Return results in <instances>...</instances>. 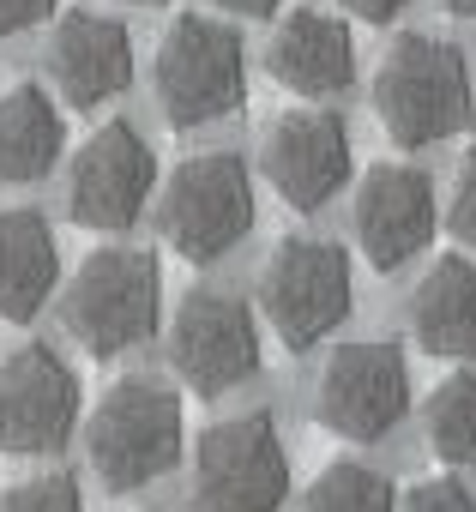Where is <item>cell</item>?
I'll use <instances>...</instances> for the list:
<instances>
[{"label":"cell","mask_w":476,"mask_h":512,"mask_svg":"<svg viewBox=\"0 0 476 512\" xmlns=\"http://www.w3.org/2000/svg\"><path fill=\"white\" fill-rule=\"evenodd\" d=\"M374 115L392 133V145H440L470 127L476 91H470V61L458 43L404 31L392 37L380 73H374Z\"/></svg>","instance_id":"obj_1"},{"label":"cell","mask_w":476,"mask_h":512,"mask_svg":"<svg viewBox=\"0 0 476 512\" xmlns=\"http://www.w3.org/2000/svg\"><path fill=\"white\" fill-rule=\"evenodd\" d=\"M67 332L103 362L133 344H145L163 320V266L145 247H91L67 296H61Z\"/></svg>","instance_id":"obj_2"},{"label":"cell","mask_w":476,"mask_h":512,"mask_svg":"<svg viewBox=\"0 0 476 512\" xmlns=\"http://www.w3.org/2000/svg\"><path fill=\"white\" fill-rule=\"evenodd\" d=\"M91 464L109 488H145L163 470H175L187 428H181V392L151 380V374H127L103 392V404L91 410L85 428Z\"/></svg>","instance_id":"obj_3"},{"label":"cell","mask_w":476,"mask_h":512,"mask_svg":"<svg viewBox=\"0 0 476 512\" xmlns=\"http://www.w3.org/2000/svg\"><path fill=\"white\" fill-rule=\"evenodd\" d=\"M157 223H163V241L187 266H217L223 253L235 241H248V229H254L248 163L235 151H199V157L175 163V175L163 181Z\"/></svg>","instance_id":"obj_4"},{"label":"cell","mask_w":476,"mask_h":512,"mask_svg":"<svg viewBox=\"0 0 476 512\" xmlns=\"http://www.w3.org/2000/svg\"><path fill=\"white\" fill-rule=\"evenodd\" d=\"M248 91V61H242V37L229 25L205 19V13H181L163 43H157V103L169 115V127L193 133V127H217L242 109Z\"/></svg>","instance_id":"obj_5"},{"label":"cell","mask_w":476,"mask_h":512,"mask_svg":"<svg viewBox=\"0 0 476 512\" xmlns=\"http://www.w3.org/2000/svg\"><path fill=\"white\" fill-rule=\"evenodd\" d=\"M290 452L266 410L223 416L193 446V512H284Z\"/></svg>","instance_id":"obj_6"},{"label":"cell","mask_w":476,"mask_h":512,"mask_svg":"<svg viewBox=\"0 0 476 512\" xmlns=\"http://www.w3.org/2000/svg\"><path fill=\"white\" fill-rule=\"evenodd\" d=\"M260 314L290 350L320 344L350 320V253L320 235H290L260 266Z\"/></svg>","instance_id":"obj_7"},{"label":"cell","mask_w":476,"mask_h":512,"mask_svg":"<svg viewBox=\"0 0 476 512\" xmlns=\"http://www.w3.org/2000/svg\"><path fill=\"white\" fill-rule=\"evenodd\" d=\"M410 410V368L404 350L386 338H356L338 344L314 380V416L320 428L344 440H380L404 422Z\"/></svg>","instance_id":"obj_8"},{"label":"cell","mask_w":476,"mask_h":512,"mask_svg":"<svg viewBox=\"0 0 476 512\" xmlns=\"http://www.w3.org/2000/svg\"><path fill=\"white\" fill-rule=\"evenodd\" d=\"M151 187H157V157L151 145L139 139L133 121H109L97 127L73 169H67V217L79 229H97V235H121L145 217L151 205Z\"/></svg>","instance_id":"obj_9"},{"label":"cell","mask_w":476,"mask_h":512,"mask_svg":"<svg viewBox=\"0 0 476 512\" xmlns=\"http://www.w3.org/2000/svg\"><path fill=\"white\" fill-rule=\"evenodd\" d=\"M169 368L205 398L260 374V320H254V308L229 290L181 296V308L169 320Z\"/></svg>","instance_id":"obj_10"},{"label":"cell","mask_w":476,"mask_h":512,"mask_svg":"<svg viewBox=\"0 0 476 512\" xmlns=\"http://www.w3.org/2000/svg\"><path fill=\"white\" fill-rule=\"evenodd\" d=\"M79 422V374L49 344H19L0 362V452H55Z\"/></svg>","instance_id":"obj_11"},{"label":"cell","mask_w":476,"mask_h":512,"mask_svg":"<svg viewBox=\"0 0 476 512\" xmlns=\"http://www.w3.org/2000/svg\"><path fill=\"white\" fill-rule=\"evenodd\" d=\"M260 175L290 211H320L350 181V127L338 109H284L260 139Z\"/></svg>","instance_id":"obj_12"},{"label":"cell","mask_w":476,"mask_h":512,"mask_svg":"<svg viewBox=\"0 0 476 512\" xmlns=\"http://www.w3.org/2000/svg\"><path fill=\"white\" fill-rule=\"evenodd\" d=\"M356 241L368 253L374 272H398L428 247L440 205H434V181L416 163H374L356 181V205H350Z\"/></svg>","instance_id":"obj_13"},{"label":"cell","mask_w":476,"mask_h":512,"mask_svg":"<svg viewBox=\"0 0 476 512\" xmlns=\"http://www.w3.org/2000/svg\"><path fill=\"white\" fill-rule=\"evenodd\" d=\"M49 79L73 109H97L103 97H121L133 85V37L121 19L73 7L55 19L49 37Z\"/></svg>","instance_id":"obj_14"},{"label":"cell","mask_w":476,"mask_h":512,"mask_svg":"<svg viewBox=\"0 0 476 512\" xmlns=\"http://www.w3.org/2000/svg\"><path fill=\"white\" fill-rule=\"evenodd\" d=\"M266 73L296 97H338L356 79V37L338 13L296 7L266 37Z\"/></svg>","instance_id":"obj_15"},{"label":"cell","mask_w":476,"mask_h":512,"mask_svg":"<svg viewBox=\"0 0 476 512\" xmlns=\"http://www.w3.org/2000/svg\"><path fill=\"white\" fill-rule=\"evenodd\" d=\"M410 332L428 356L476 362V260L440 253L410 290Z\"/></svg>","instance_id":"obj_16"},{"label":"cell","mask_w":476,"mask_h":512,"mask_svg":"<svg viewBox=\"0 0 476 512\" xmlns=\"http://www.w3.org/2000/svg\"><path fill=\"white\" fill-rule=\"evenodd\" d=\"M61 284V247L43 211H0V320H37Z\"/></svg>","instance_id":"obj_17"},{"label":"cell","mask_w":476,"mask_h":512,"mask_svg":"<svg viewBox=\"0 0 476 512\" xmlns=\"http://www.w3.org/2000/svg\"><path fill=\"white\" fill-rule=\"evenodd\" d=\"M67 145V121L43 85H13L0 97V187L7 181H43Z\"/></svg>","instance_id":"obj_18"},{"label":"cell","mask_w":476,"mask_h":512,"mask_svg":"<svg viewBox=\"0 0 476 512\" xmlns=\"http://www.w3.org/2000/svg\"><path fill=\"white\" fill-rule=\"evenodd\" d=\"M428 446L446 458V464H476V374H446L434 392H428Z\"/></svg>","instance_id":"obj_19"},{"label":"cell","mask_w":476,"mask_h":512,"mask_svg":"<svg viewBox=\"0 0 476 512\" xmlns=\"http://www.w3.org/2000/svg\"><path fill=\"white\" fill-rule=\"evenodd\" d=\"M302 512H392V482H386L374 464L332 458V464L308 482Z\"/></svg>","instance_id":"obj_20"},{"label":"cell","mask_w":476,"mask_h":512,"mask_svg":"<svg viewBox=\"0 0 476 512\" xmlns=\"http://www.w3.org/2000/svg\"><path fill=\"white\" fill-rule=\"evenodd\" d=\"M0 512H85V494L67 470H49V476H25L19 488L0 494Z\"/></svg>","instance_id":"obj_21"},{"label":"cell","mask_w":476,"mask_h":512,"mask_svg":"<svg viewBox=\"0 0 476 512\" xmlns=\"http://www.w3.org/2000/svg\"><path fill=\"white\" fill-rule=\"evenodd\" d=\"M398 512H476V494L458 476H422V482L404 488Z\"/></svg>","instance_id":"obj_22"},{"label":"cell","mask_w":476,"mask_h":512,"mask_svg":"<svg viewBox=\"0 0 476 512\" xmlns=\"http://www.w3.org/2000/svg\"><path fill=\"white\" fill-rule=\"evenodd\" d=\"M446 229L476 253V145L464 151L458 175H452V205H446Z\"/></svg>","instance_id":"obj_23"},{"label":"cell","mask_w":476,"mask_h":512,"mask_svg":"<svg viewBox=\"0 0 476 512\" xmlns=\"http://www.w3.org/2000/svg\"><path fill=\"white\" fill-rule=\"evenodd\" d=\"M55 13V0H0V37H19Z\"/></svg>","instance_id":"obj_24"},{"label":"cell","mask_w":476,"mask_h":512,"mask_svg":"<svg viewBox=\"0 0 476 512\" xmlns=\"http://www.w3.org/2000/svg\"><path fill=\"white\" fill-rule=\"evenodd\" d=\"M410 0H344V13L368 19V25H392V13H404Z\"/></svg>","instance_id":"obj_25"},{"label":"cell","mask_w":476,"mask_h":512,"mask_svg":"<svg viewBox=\"0 0 476 512\" xmlns=\"http://www.w3.org/2000/svg\"><path fill=\"white\" fill-rule=\"evenodd\" d=\"M217 7H223V13H235V19H266L278 0H217Z\"/></svg>","instance_id":"obj_26"},{"label":"cell","mask_w":476,"mask_h":512,"mask_svg":"<svg viewBox=\"0 0 476 512\" xmlns=\"http://www.w3.org/2000/svg\"><path fill=\"white\" fill-rule=\"evenodd\" d=\"M446 7H452L458 19H476V0H446Z\"/></svg>","instance_id":"obj_27"},{"label":"cell","mask_w":476,"mask_h":512,"mask_svg":"<svg viewBox=\"0 0 476 512\" xmlns=\"http://www.w3.org/2000/svg\"><path fill=\"white\" fill-rule=\"evenodd\" d=\"M127 7H157V0H127Z\"/></svg>","instance_id":"obj_28"}]
</instances>
